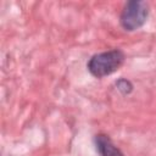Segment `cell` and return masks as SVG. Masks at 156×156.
<instances>
[{
    "mask_svg": "<svg viewBox=\"0 0 156 156\" xmlns=\"http://www.w3.org/2000/svg\"><path fill=\"white\" fill-rule=\"evenodd\" d=\"M123 61L124 55L121 50H110L94 55L88 62V69L94 77L101 78L116 72Z\"/></svg>",
    "mask_w": 156,
    "mask_h": 156,
    "instance_id": "6da1fadb",
    "label": "cell"
},
{
    "mask_svg": "<svg viewBox=\"0 0 156 156\" xmlns=\"http://www.w3.org/2000/svg\"><path fill=\"white\" fill-rule=\"evenodd\" d=\"M147 13L149 10L145 1H128L121 13V24L126 30H135L145 23Z\"/></svg>",
    "mask_w": 156,
    "mask_h": 156,
    "instance_id": "7a4b0ae2",
    "label": "cell"
},
{
    "mask_svg": "<svg viewBox=\"0 0 156 156\" xmlns=\"http://www.w3.org/2000/svg\"><path fill=\"white\" fill-rule=\"evenodd\" d=\"M95 143L101 156H123L121 150L115 146V144L111 141V139L107 135H104V134L96 135Z\"/></svg>",
    "mask_w": 156,
    "mask_h": 156,
    "instance_id": "3957f363",
    "label": "cell"
},
{
    "mask_svg": "<svg viewBox=\"0 0 156 156\" xmlns=\"http://www.w3.org/2000/svg\"><path fill=\"white\" fill-rule=\"evenodd\" d=\"M117 88H118V90H121L123 94H128V93H130L132 91V84L128 82V80H126V79H121V80H118L117 82Z\"/></svg>",
    "mask_w": 156,
    "mask_h": 156,
    "instance_id": "277c9868",
    "label": "cell"
}]
</instances>
